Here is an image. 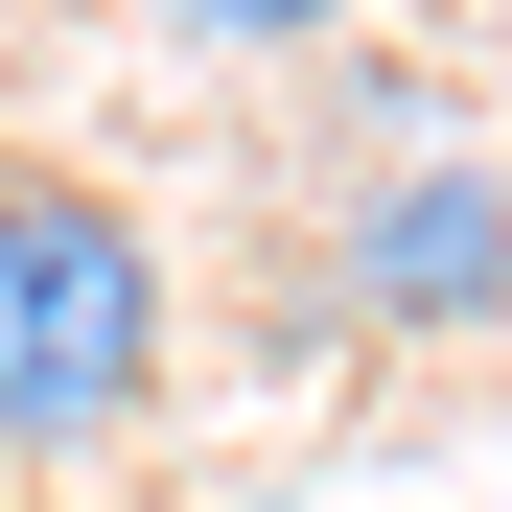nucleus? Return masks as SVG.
<instances>
[{
  "instance_id": "obj_3",
  "label": "nucleus",
  "mask_w": 512,
  "mask_h": 512,
  "mask_svg": "<svg viewBox=\"0 0 512 512\" xmlns=\"http://www.w3.org/2000/svg\"><path fill=\"white\" fill-rule=\"evenodd\" d=\"M140 24H163V47H326L350 0H140Z\"/></svg>"
},
{
  "instance_id": "obj_2",
  "label": "nucleus",
  "mask_w": 512,
  "mask_h": 512,
  "mask_svg": "<svg viewBox=\"0 0 512 512\" xmlns=\"http://www.w3.org/2000/svg\"><path fill=\"white\" fill-rule=\"evenodd\" d=\"M350 326H396V350L512 326V187H489V140H396L350 187Z\"/></svg>"
},
{
  "instance_id": "obj_1",
  "label": "nucleus",
  "mask_w": 512,
  "mask_h": 512,
  "mask_svg": "<svg viewBox=\"0 0 512 512\" xmlns=\"http://www.w3.org/2000/svg\"><path fill=\"white\" fill-rule=\"evenodd\" d=\"M163 396V233L70 163H0V466H94Z\"/></svg>"
},
{
  "instance_id": "obj_5",
  "label": "nucleus",
  "mask_w": 512,
  "mask_h": 512,
  "mask_svg": "<svg viewBox=\"0 0 512 512\" xmlns=\"http://www.w3.org/2000/svg\"><path fill=\"white\" fill-rule=\"evenodd\" d=\"M256 512H280V489H256Z\"/></svg>"
},
{
  "instance_id": "obj_4",
  "label": "nucleus",
  "mask_w": 512,
  "mask_h": 512,
  "mask_svg": "<svg viewBox=\"0 0 512 512\" xmlns=\"http://www.w3.org/2000/svg\"><path fill=\"white\" fill-rule=\"evenodd\" d=\"M489 187H512V140H489Z\"/></svg>"
}]
</instances>
